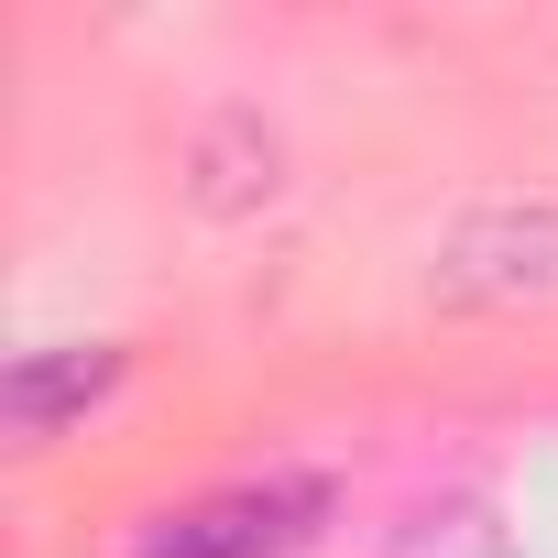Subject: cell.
I'll return each instance as SVG.
<instances>
[{
    "label": "cell",
    "instance_id": "obj_2",
    "mask_svg": "<svg viewBox=\"0 0 558 558\" xmlns=\"http://www.w3.org/2000/svg\"><path fill=\"white\" fill-rule=\"evenodd\" d=\"M318 504H329L318 482H241V493H208V504L165 514L132 558H286V547H307Z\"/></svg>",
    "mask_w": 558,
    "mask_h": 558
},
{
    "label": "cell",
    "instance_id": "obj_3",
    "mask_svg": "<svg viewBox=\"0 0 558 558\" xmlns=\"http://www.w3.org/2000/svg\"><path fill=\"white\" fill-rule=\"evenodd\" d=\"M110 384H121V351H110V340H56V351H23V362H12V384H0V427L34 449V438H56L66 416H88Z\"/></svg>",
    "mask_w": 558,
    "mask_h": 558
},
{
    "label": "cell",
    "instance_id": "obj_4",
    "mask_svg": "<svg viewBox=\"0 0 558 558\" xmlns=\"http://www.w3.org/2000/svg\"><path fill=\"white\" fill-rule=\"evenodd\" d=\"M384 558H514V547H504V525H493L482 493H438V504H416V514L395 525Z\"/></svg>",
    "mask_w": 558,
    "mask_h": 558
},
{
    "label": "cell",
    "instance_id": "obj_1",
    "mask_svg": "<svg viewBox=\"0 0 558 558\" xmlns=\"http://www.w3.org/2000/svg\"><path fill=\"white\" fill-rule=\"evenodd\" d=\"M438 296L493 307V318H547L558 307V197H493V208L449 219Z\"/></svg>",
    "mask_w": 558,
    "mask_h": 558
}]
</instances>
